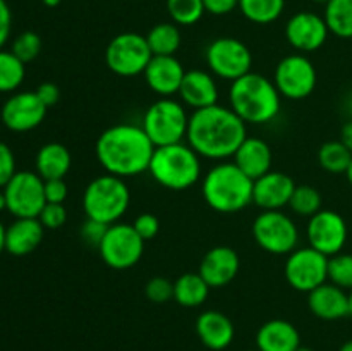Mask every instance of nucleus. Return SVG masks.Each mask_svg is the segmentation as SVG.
<instances>
[{
  "label": "nucleus",
  "instance_id": "obj_1",
  "mask_svg": "<svg viewBox=\"0 0 352 351\" xmlns=\"http://www.w3.org/2000/svg\"><path fill=\"white\" fill-rule=\"evenodd\" d=\"M248 138V124L230 107L215 103L192 110L189 116L188 145L210 160L223 162L234 157L237 148Z\"/></svg>",
  "mask_w": 352,
  "mask_h": 351
},
{
  "label": "nucleus",
  "instance_id": "obj_2",
  "mask_svg": "<svg viewBox=\"0 0 352 351\" xmlns=\"http://www.w3.org/2000/svg\"><path fill=\"white\" fill-rule=\"evenodd\" d=\"M155 145L136 124L122 123L110 126L98 136L95 153L107 174L133 178L148 171Z\"/></svg>",
  "mask_w": 352,
  "mask_h": 351
},
{
  "label": "nucleus",
  "instance_id": "obj_3",
  "mask_svg": "<svg viewBox=\"0 0 352 351\" xmlns=\"http://www.w3.org/2000/svg\"><path fill=\"white\" fill-rule=\"evenodd\" d=\"M230 109L246 124H268L278 116L282 96L274 79L258 72H248L232 81L229 89Z\"/></svg>",
  "mask_w": 352,
  "mask_h": 351
},
{
  "label": "nucleus",
  "instance_id": "obj_4",
  "mask_svg": "<svg viewBox=\"0 0 352 351\" xmlns=\"http://www.w3.org/2000/svg\"><path fill=\"white\" fill-rule=\"evenodd\" d=\"M253 182L234 162H219L203 178V198L215 212H241L253 203Z\"/></svg>",
  "mask_w": 352,
  "mask_h": 351
},
{
  "label": "nucleus",
  "instance_id": "obj_5",
  "mask_svg": "<svg viewBox=\"0 0 352 351\" xmlns=\"http://www.w3.org/2000/svg\"><path fill=\"white\" fill-rule=\"evenodd\" d=\"M151 178L172 191H184L201 178V157L188 143L157 147L148 167Z\"/></svg>",
  "mask_w": 352,
  "mask_h": 351
},
{
  "label": "nucleus",
  "instance_id": "obj_6",
  "mask_svg": "<svg viewBox=\"0 0 352 351\" xmlns=\"http://www.w3.org/2000/svg\"><path fill=\"white\" fill-rule=\"evenodd\" d=\"M131 203L129 186L122 178L103 174L93 179L82 195V209L88 219L112 226L119 222Z\"/></svg>",
  "mask_w": 352,
  "mask_h": 351
},
{
  "label": "nucleus",
  "instance_id": "obj_7",
  "mask_svg": "<svg viewBox=\"0 0 352 351\" xmlns=\"http://www.w3.org/2000/svg\"><path fill=\"white\" fill-rule=\"evenodd\" d=\"M141 127L155 148L182 143L188 136L189 127V116L184 103L172 96L158 98L144 112Z\"/></svg>",
  "mask_w": 352,
  "mask_h": 351
},
{
  "label": "nucleus",
  "instance_id": "obj_8",
  "mask_svg": "<svg viewBox=\"0 0 352 351\" xmlns=\"http://www.w3.org/2000/svg\"><path fill=\"white\" fill-rule=\"evenodd\" d=\"M151 54L146 36L140 33H120L109 41L105 48V64L113 74L122 78H134L143 74L150 64Z\"/></svg>",
  "mask_w": 352,
  "mask_h": 351
},
{
  "label": "nucleus",
  "instance_id": "obj_9",
  "mask_svg": "<svg viewBox=\"0 0 352 351\" xmlns=\"http://www.w3.org/2000/svg\"><path fill=\"white\" fill-rule=\"evenodd\" d=\"M253 237L258 246L272 255H289L298 248L299 229L282 210H263L254 219Z\"/></svg>",
  "mask_w": 352,
  "mask_h": 351
},
{
  "label": "nucleus",
  "instance_id": "obj_10",
  "mask_svg": "<svg viewBox=\"0 0 352 351\" xmlns=\"http://www.w3.org/2000/svg\"><path fill=\"white\" fill-rule=\"evenodd\" d=\"M206 64L215 78L236 81L251 72L253 54L246 43L232 36H222L213 40L205 52Z\"/></svg>",
  "mask_w": 352,
  "mask_h": 351
},
{
  "label": "nucleus",
  "instance_id": "obj_11",
  "mask_svg": "<svg viewBox=\"0 0 352 351\" xmlns=\"http://www.w3.org/2000/svg\"><path fill=\"white\" fill-rule=\"evenodd\" d=\"M144 240L136 233L133 224L116 222L109 226L105 237L98 246L102 260L116 270H126L141 260Z\"/></svg>",
  "mask_w": 352,
  "mask_h": 351
},
{
  "label": "nucleus",
  "instance_id": "obj_12",
  "mask_svg": "<svg viewBox=\"0 0 352 351\" xmlns=\"http://www.w3.org/2000/svg\"><path fill=\"white\" fill-rule=\"evenodd\" d=\"M7 202V212L16 219H38L45 203V181L38 172L17 171L2 188Z\"/></svg>",
  "mask_w": 352,
  "mask_h": 351
},
{
  "label": "nucleus",
  "instance_id": "obj_13",
  "mask_svg": "<svg viewBox=\"0 0 352 351\" xmlns=\"http://www.w3.org/2000/svg\"><path fill=\"white\" fill-rule=\"evenodd\" d=\"M289 286L299 292H311L329 281V257L311 246L296 248L284 267Z\"/></svg>",
  "mask_w": 352,
  "mask_h": 351
},
{
  "label": "nucleus",
  "instance_id": "obj_14",
  "mask_svg": "<svg viewBox=\"0 0 352 351\" xmlns=\"http://www.w3.org/2000/svg\"><path fill=\"white\" fill-rule=\"evenodd\" d=\"M318 74L313 62L305 54L285 55L275 67L274 83L282 98H308L316 88Z\"/></svg>",
  "mask_w": 352,
  "mask_h": 351
},
{
  "label": "nucleus",
  "instance_id": "obj_15",
  "mask_svg": "<svg viewBox=\"0 0 352 351\" xmlns=\"http://www.w3.org/2000/svg\"><path fill=\"white\" fill-rule=\"evenodd\" d=\"M347 236H349V231H347L346 220L333 210H320L315 215L309 217L308 226H306L308 246L315 248L316 251L329 258L344 250Z\"/></svg>",
  "mask_w": 352,
  "mask_h": 351
},
{
  "label": "nucleus",
  "instance_id": "obj_16",
  "mask_svg": "<svg viewBox=\"0 0 352 351\" xmlns=\"http://www.w3.org/2000/svg\"><path fill=\"white\" fill-rule=\"evenodd\" d=\"M47 110L36 93L19 92L6 100L0 117L7 129L14 133H28L43 123Z\"/></svg>",
  "mask_w": 352,
  "mask_h": 351
},
{
  "label": "nucleus",
  "instance_id": "obj_17",
  "mask_svg": "<svg viewBox=\"0 0 352 351\" xmlns=\"http://www.w3.org/2000/svg\"><path fill=\"white\" fill-rule=\"evenodd\" d=\"M329 34L325 17L308 10L294 14L285 24V38L289 45L298 50V54L306 55L320 50L325 45Z\"/></svg>",
  "mask_w": 352,
  "mask_h": 351
},
{
  "label": "nucleus",
  "instance_id": "obj_18",
  "mask_svg": "<svg viewBox=\"0 0 352 351\" xmlns=\"http://www.w3.org/2000/svg\"><path fill=\"white\" fill-rule=\"evenodd\" d=\"M186 69L175 55H153L143 76L148 88L160 98H168L179 93Z\"/></svg>",
  "mask_w": 352,
  "mask_h": 351
},
{
  "label": "nucleus",
  "instance_id": "obj_19",
  "mask_svg": "<svg viewBox=\"0 0 352 351\" xmlns=\"http://www.w3.org/2000/svg\"><path fill=\"white\" fill-rule=\"evenodd\" d=\"M296 182L285 172L270 171L253 182V203L261 210H282L289 205Z\"/></svg>",
  "mask_w": 352,
  "mask_h": 351
},
{
  "label": "nucleus",
  "instance_id": "obj_20",
  "mask_svg": "<svg viewBox=\"0 0 352 351\" xmlns=\"http://www.w3.org/2000/svg\"><path fill=\"white\" fill-rule=\"evenodd\" d=\"M239 268L241 260L237 251L226 244H220L206 251L205 257L201 258L198 272L205 279L206 284L215 289L230 284L239 274Z\"/></svg>",
  "mask_w": 352,
  "mask_h": 351
},
{
  "label": "nucleus",
  "instance_id": "obj_21",
  "mask_svg": "<svg viewBox=\"0 0 352 351\" xmlns=\"http://www.w3.org/2000/svg\"><path fill=\"white\" fill-rule=\"evenodd\" d=\"M179 96L182 103L192 110L215 105L219 102V85H217L215 76L201 69L186 71Z\"/></svg>",
  "mask_w": 352,
  "mask_h": 351
},
{
  "label": "nucleus",
  "instance_id": "obj_22",
  "mask_svg": "<svg viewBox=\"0 0 352 351\" xmlns=\"http://www.w3.org/2000/svg\"><path fill=\"white\" fill-rule=\"evenodd\" d=\"M308 308L322 320H340L349 317V292L327 281L308 292Z\"/></svg>",
  "mask_w": 352,
  "mask_h": 351
},
{
  "label": "nucleus",
  "instance_id": "obj_23",
  "mask_svg": "<svg viewBox=\"0 0 352 351\" xmlns=\"http://www.w3.org/2000/svg\"><path fill=\"white\" fill-rule=\"evenodd\" d=\"M196 334L208 350L222 351L232 344L236 329L226 313L219 310H206L196 319Z\"/></svg>",
  "mask_w": 352,
  "mask_h": 351
},
{
  "label": "nucleus",
  "instance_id": "obj_24",
  "mask_svg": "<svg viewBox=\"0 0 352 351\" xmlns=\"http://www.w3.org/2000/svg\"><path fill=\"white\" fill-rule=\"evenodd\" d=\"M272 162L274 153L270 145L256 136H248L234 153V164L253 181L272 171Z\"/></svg>",
  "mask_w": 352,
  "mask_h": 351
},
{
  "label": "nucleus",
  "instance_id": "obj_25",
  "mask_svg": "<svg viewBox=\"0 0 352 351\" xmlns=\"http://www.w3.org/2000/svg\"><path fill=\"white\" fill-rule=\"evenodd\" d=\"M299 346L301 334L287 320H268L256 332V348L260 351H296Z\"/></svg>",
  "mask_w": 352,
  "mask_h": 351
},
{
  "label": "nucleus",
  "instance_id": "obj_26",
  "mask_svg": "<svg viewBox=\"0 0 352 351\" xmlns=\"http://www.w3.org/2000/svg\"><path fill=\"white\" fill-rule=\"evenodd\" d=\"M45 227L40 219H16L6 233V251L14 257H24L40 246Z\"/></svg>",
  "mask_w": 352,
  "mask_h": 351
},
{
  "label": "nucleus",
  "instance_id": "obj_27",
  "mask_svg": "<svg viewBox=\"0 0 352 351\" xmlns=\"http://www.w3.org/2000/svg\"><path fill=\"white\" fill-rule=\"evenodd\" d=\"M34 165H36L38 176L43 181H48V179H64L67 172L71 171V151L67 150L65 145L52 141V143L43 145L38 150Z\"/></svg>",
  "mask_w": 352,
  "mask_h": 351
},
{
  "label": "nucleus",
  "instance_id": "obj_28",
  "mask_svg": "<svg viewBox=\"0 0 352 351\" xmlns=\"http://www.w3.org/2000/svg\"><path fill=\"white\" fill-rule=\"evenodd\" d=\"M210 289L199 272H186L174 281V299L186 308H196L206 301Z\"/></svg>",
  "mask_w": 352,
  "mask_h": 351
},
{
  "label": "nucleus",
  "instance_id": "obj_29",
  "mask_svg": "<svg viewBox=\"0 0 352 351\" xmlns=\"http://www.w3.org/2000/svg\"><path fill=\"white\" fill-rule=\"evenodd\" d=\"M146 41L153 55H175L181 48V30L175 23H158L148 31Z\"/></svg>",
  "mask_w": 352,
  "mask_h": 351
},
{
  "label": "nucleus",
  "instance_id": "obj_30",
  "mask_svg": "<svg viewBox=\"0 0 352 351\" xmlns=\"http://www.w3.org/2000/svg\"><path fill=\"white\" fill-rule=\"evenodd\" d=\"M325 23L329 31L336 36L352 38V0H330L325 3Z\"/></svg>",
  "mask_w": 352,
  "mask_h": 351
},
{
  "label": "nucleus",
  "instance_id": "obj_31",
  "mask_svg": "<svg viewBox=\"0 0 352 351\" xmlns=\"http://www.w3.org/2000/svg\"><path fill=\"white\" fill-rule=\"evenodd\" d=\"M285 0H239V10L254 24H270L282 16Z\"/></svg>",
  "mask_w": 352,
  "mask_h": 351
},
{
  "label": "nucleus",
  "instance_id": "obj_32",
  "mask_svg": "<svg viewBox=\"0 0 352 351\" xmlns=\"http://www.w3.org/2000/svg\"><path fill=\"white\" fill-rule=\"evenodd\" d=\"M26 64L10 50H0V93H12L23 85Z\"/></svg>",
  "mask_w": 352,
  "mask_h": 351
},
{
  "label": "nucleus",
  "instance_id": "obj_33",
  "mask_svg": "<svg viewBox=\"0 0 352 351\" xmlns=\"http://www.w3.org/2000/svg\"><path fill=\"white\" fill-rule=\"evenodd\" d=\"M352 160V153L344 147L342 141H327L318 151V162L327 172L346 174Z\"/></svg>",
  "mask_w": 352,
  "mask_h": 351
},
{
  "label": "nucleus",
  "instance_id": "obj_34",
  "mask_svg": "<svg viewBox=\"0 0 352 351\" xmlns=\"http://www.w3.org/2000/svg\"><path fill=\"white\" fill-rule=\"evenodd\" d=\"M289 206L299 217H313L322 210V195L318 189L309 184L296 186Z\"/></svg>",
  "mask_w": 352,
  "mask_h": 351
},
{
  "label": "nucleus",
  "instance_id": "obj_35",
  "mask_svg": "<svg viewBox=\"0 0 352 351\" xmlns=\"http://www.w3.org/2000/svg\"><path fill=\"white\" fill-rule=\"evenodd\" d=\"M167 10L177 26H192L203 17V0H167Z\"/></svg>",
  "mask_w": 352,
  "mask_h": 351
},
{
  "label": "nucleus",
  "instance_id": "obj_36",
  "mask_svg": "<svg viewBox=\"0 0 352 351\" xmlns=\"http://www.w3.org/2000/svg\"><path fill=\"white\" fill-rule=\"evenodd\" d=\"M329 282L352 291V253L340 251L329 258Z\"/></svg>",
  "mask_w": 352,
  "mask_h": 351
},
{
  "label": "nucleus",
  "instance_id": "obj_37",
  "mask_svg": "<svg viewBox=\"0 0 352 351\" xmlns=\"http://www.w3.org/2000/svg\"><path fill=\"white\" fill-rule=\"evenodd\" d=\"M10 52H12L19 61H23L24 64L33 62L41 52L40 34L34 33V31H23V33L17 34V36L14 38Z\"/></svg>",
  "mask_w": 352,
  "mask_h": 351
},
{
  "label": "nucleus",
  "instance_id": "obj_38",
  "mask_svg": "<svg viewBox=\"0 0 352 351\" xmlns=\"http://www.w3.org/2000/svg\"><path fill=\"white\" fill-rule=\"evenodd\" d=\"M144 295L153 303H167L174 299V282L165 277H153L144 286Z\"/></svg>",
  "mask_w": 352,
  "mask_h": 351
},
{
  "label": "nucleus",
  "instance_id": "obj_39",
  "mask_svg": "<svg viewBox=\"0 0 352 351\" xmlns=\"http://www.w3.org/2000/svg\"><path fill=\"white\" fill-rule=\"evenodd\" d=\"M38 219L43 224L45 229H58L67 220V210H65L64 203H45Z\"/></svg>",
  "mask_w": 352,
  "mask_h": 351
},
{
  "label": "nucleus",
  "instance_id": "obj_40",
  "mask_svg": "<svg viewBox=\"0 0 352 351\" xmlns=\"http://www.w3.org/2000/svg\"><path fill=\"white\" fill-rule=\"evenodd\" d=\"M16 172V157H14L12 148L0 141V188H3Z\"/></svg>",
  "mask_w": 352,
  "mask_h": 351
},
{
  "label": "nucleus",
  "instance_id": "obj_41",
  "mask_svg": "<svg viewBox=\"0 0 352 351\" xmlns=\"http://www.w3.org/2000/svg\"><path fill=\"white\" fill-rule=\"evenodd\" d=\"M133 226L134 229H136V233L146 241L153 240V237L157 236L158 231H160V220H158V217L153 215V213H141V215L136 217Z\"/></svg>",
  "mask_w": 352,
  "mask_h": 351
},
{
  "label": "nucleus",
  "instance_id": "obj_42",
  "mask_svg": "<svg viewBox=\"0 0 352 351\" xmlns=\"http://www.w3.org/2000/svg\"><path fill=\"white\" fill-rule=\"evenodd\" d=\"M107 229H109V226H107V224L98 222V220L86 219V222L82 224L81 237L85 240L86 244L98 248L100 243H102V240L105 237Z\"/></svg>",
  "mask_w": 352,
  "mask_h": 351
},
{
  "label": "nucleus",
  "instance_id": "obj_43",
  "mask_svg": "<svg viewBox=\"0 0 352 351\" xmlns=\"http://www.w3.org/2000/svg\"><path fill=\"white\" fill-rule=\"evenodd\" d=\"M67 184L64 179H48L45 181V200L47 203H64L67 198Z\"/></svg>",
  "mask_w": 352,
  "mask_h": 351
},
{
  "label": "nucleus",
  "instance_id": "obj_44",
  "mask_svg": "<svg viewBox=\"0 0 352 351\" xmlns=\"http://www.w3.org/2000/svg\"><path fill=\"white\" fill-rule=\"evenodd\" d=\"M34 93H36L38 98L43 102V105L47 107V109L54 107L55 103L58 102V98H60V89H58V86L55 85V83L50 81L41 83V85L34 89Z\"/></svg>",
  "mask_w": 352,
  "mask_h": 351
},
{
  "label": "nucleus",
  "instance_id": "obj_45",
  "mask_svg": "<svg viewBox=\"0 0 352 351\" xmlns=\"http://www.w3.org/2000/svg\"><path fill=\"white\" fill-rule=\"evenodd\" d=\"M12 31V12L6 0H0V50L7 43Z\"/></svg>",
  "mask_w": 352,
  "mask_h": 351
},
{
  "label": "nucleus",
  "instance_id": "obj_46",
  "mask_svg": "<svg viewBox=\"0 0 352 351\" xmlns=\"http://www.w3.org/2000/svg\"><path fill=\"white\" fill-rule=\"evenodd\" d=\"M205 10L212 16H226L234 9H239V0H203Z\"/></svg>",
  "mask_w": 352,
  "mask_h": 351
},
{
  "label": "nucleus",
  "instance_id": "obj_47",
  "mask_svg": "<svg viewBox=\"0 0 352 351\" xmlns=\"http://www.w3.org/2000/svg\"><path fill=\"white\" fill-rule=\"evenodd\" d=\"M340 141H342L344 147L352 153V119L347 120L342 126V129H340Z\"/></svg>",
  "mask_w": 352,
  "mask_h": 351
},
{
  "label": "nucleus",
  "instance_id": "obj_48",
  "mask_svg": "<svg viewBox=\"0 0 352 351\" xmlns=\"http://www.w3.org/2000/svg\"><path fill=\"white\" fill-rule=\"evenodd\" d=\"M6 233H7V227L3 226L2 220H0V253L6 250Z\"/></svg>",
  "mask_w": 352,
  "mask_h": 351
},
{
  "label": "nucleus",
  "instance_id": "obj_49",
  "mask_svg": "<svg viewBox=\"0 0 352 351\" xmlns=\"http://www.w3.org/2000/svg\"><path fill=\"white\" fill-rule=\"evenodd\" d=\"M2 210H7V202H6V195H3V191L0 189V212Z\"/></svg>",
  "mask_w": 352,
  "mask_h": 351
},
{
  "label": "nucleus",
  "instance_id": "obj_50",
  "mask_svg": "<svg viewBox=\"0 0 352 351\" xmlns=\"http://www.w3.org/2000/svg\"><path fill=\"white\" fill-rule=\"evenodd\" d=\"M41 2H43L47 7H57L62 0H41Z\"/></svg>",
  "mask_w": 352,
  "mask_h": 351
},
{
  "label": "nucleus",
  "instance_id": "obj_51",
  "mask_svg": "<svg viewBox=\"0 0 352 351\" xmlns=\"http://www.w3.org/2000/svg\"><path fill=\"white\" fill-rule=\"evenodd\" d=\"M339 351H352V339L351 341H346V343L340 346Z\"/></svg>",
  "mask_w": 352,
  "mask_h": 351
},
{
  "label": "nucleus",
  "instance_id": "obj_52",
  "mask_svg": "<svg viewBox=\"0 0 352 351\" xmlns=\"http://www.w3.org/2000/svg\"><path fill=\"white\" fill-rule=\"evenodd\" d=\"M346 178H347V181H349V184L352 186V160H351L349 167H347V171H346Z\"/></svg>",
  "mask_w": 352,
  "mask_h": 351
},
{
  "label": "nucleus",
  "instance_id": "obj_53",
  "mask_svg": "<svg viewBox=\"0 0 352 351\" xmlns=\"http://www.w3.org/2000/svg\"><path fill=\"white\" fill-rule=\"evenodd\" d=\"M349 317H352V291H349Z\"/></svg>",
  "mask_w": 352,
  "mask_h": 351
},
{
  "label": "nucleus",
  "instance_id": "obj_54",
  "mask_svg": "<svg viewBox=\"0 0 352 351\" xmlns=\"http://www.w3.org/2000/svg\"><path fill=\"white\" fill-rule=\"evenodd\" d=\"M296 351H315V350H311V348H308V346H299Z\"/></svg>",
  "mask_w": 352,
  "mask_h": 351
},
{
  "label": "nucleus",
  "instance_id": "obj_55",
  "mask_svg": "<svg viewBox=\"0 0 352 351\" xmlns=\"http://www.w3.org/2000/svg\"><path fill=\"white\" fill-rule=\"evenodd\" d=\"M311 2H316V3H329L330 0H311Z\"/></svg>",
  "mask_w": 352,
  "mask_h": 351
},
{
  "label": "nucleus",
  "instance_id": "obj_56",
  "mask_svg": "<svg viewBox=\"0 0 352 351\" xmlns=\"http://www.w3.org/2000/svg\"><path fill=\"white\" fill-rule=\"evenodd\" d=\"M246 351H260V350H258V348H256V350H246Z\"/></svg>",
  "mask_w": 352,
  "mask_h": 351
}]
</instances>
